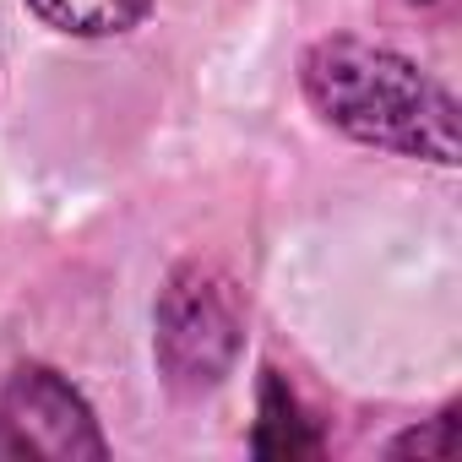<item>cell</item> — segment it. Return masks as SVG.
I'll use <instances>...</instances> for the list:
<instances>
[{
    "label": "cell",
    "instance_id": "1",
    "mask_svg": "<svg viewBox=\"0 0 462 462\" xmlns=\"http://www.w3.org/2000/svg\"><path fill=\"white\" fill-rule=\"evenodd\" d=\"M300 88L327 125H337L343 136L365 147H386V152L424 158L440 169H451L462 152L457 98L424 66H413L408 55L386 44L332 33L305 50Z\"/></svg>",
    "mask_w": 462,
    "mask_h": 462
},
{
    "label": "cell",
    "instance_id": "2",
    "mask_svg": "<svg viewBox=\"0 0 462 462\" xmlns=\"http://www.w3.org/2000/svg\"><path fill=\"white\" fill-rule=\"evenodd\" d=\"M245 348V305L228 273L207 262H185L169 273L152 305V359L169 392L201 397L223 386Z\"/></svg>",
    "mask_w": 462,
    "mask_h": 462
},
{
    "label": "cell",
    "instance_id": "3",
    "mask_svg": "<svg viewBox=\"0 0 462 462\" xmlns=\"http://www.w3.org/2000/svg\"><path fill=\"white\" fill-rule=\"evenodd\" d=\"M109 451L82 392L50 365H23L0 386V462H98Z\"/></svg>",
    "mask_w": 462,
    "mask_h": 462
},
{
    "label": "cell",
    "instance_id": "4",
    "mask_svg": "<svg viewBox=\"0 0 462 462\" xmlns=\"http://www.w3.org/2000/svg\"><path fill=\"white\" fill-rule=\"evenodd\" d=\"M23 6L66 39H115L147 17L152 0H23Z\"/></svg>",
    "mask_w": 462,
    "mask_h": 462
},
{
    "label": "cell",
    "instance_id": "5",
    "mask_svg": "<svg viewBox=\"0 0 462 462\" xmlns=\"http://www.w3.org/2000/svg\"><path fill=\"white\" fill-rule=\"evenodd\" d=\"M251 446H256V457H316L321 451V435L310 430V419L300 413V402L278 370H267V381H262V419L251 430Z\"/></svg>",
    "mask_w": 462,
    "mask_h": 462
},
{
    "label": "cell",
    "instance_id": "6",
    "mask_svg": "<svg viewBox=\"0 0 462 462\" xmlns=\"http://www.w3.org/2000/svg\"><path fill=\"white\" fill-rule=\"evenodd\" d=\"M451 451H457V408H446L424 430H408L392 440V457H451Z\"/></svg>",
    "mask_w": 462,
    "mask_h": 462
}]
</instances>
